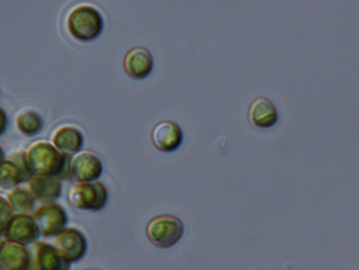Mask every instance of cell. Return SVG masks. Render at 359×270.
<instances>
[{
	"instance_id": "1",
	"label": "cell",
	"mask_w": 359,
	"mask_h": 270,
	"mask_svg": "<svg viewBox=\"0 0 359 270\" xmlns=\"http://www.w3.org/2000/svg\"><path fill=\"white\" fill-rule=\"evenodd\" d=\"M69 157L46 141H36L23 151V162L27 175L32 177L69 179Z\"/></svg>"
},
{
	"instance_id": "2",
	"label": "cell",
	"mask_w": 359,
	"mask_h": 270,
	"mask_svg": "<svg viewBox=\"0 0 359 270\" xmlns=\"http://www.w3.org/2000/svg\"><path fill=\"white\" fill-rule=\"evenodd\" d=\"M65 27L74 41L90 42L102 36L104 18L97 7L90 3H81L76 4L67 14Z\"/></svg>"
},
{
	"instance_id": "3",
	"label": "cell",
	"mask_w": 359,
	"mask_h": 270,
	"mask_svg": "<svg viewBox=\"0 0 359 270\" xmlns=\"http://www.w3.org/2000/svg\"><path fill=\"white\" fill-rule=\"evenodd\" d=\"M147 239L160 249H169L179 243L184 235V224L179 217L160 215L153 217L146 226Z\"/></svg>"
},
{
	"instance_id": "4",
	"label": "cell",
	"mask_w": 359,
	"mask_h": 270,
	"mask_svg": "<svg viewBox=\"0 0 359 270\" xmlns=\"http://www.w3.org/2000/svg\"><path fill=\"white\" fill-rule=\"evenodd\" d=\"M68 198L73 207L79 210L97 212L102 211L107 204V188L99 180L76 184L71 188Z\"/></svg>"
},
{
	"instance_id": "5",
	"label": "cell",
	"mask_w": 359,
	"mask_h": 270,
	"mask_svg": "<svg viewBox=\"0 0 359 270\" xmlns=\"http://www.w3.org/2000/svg\"><path fill=\"white\" fill-rule=\"evenodd\" d=\"M68 173L69 179L77 184L97 181L103 173V162L96 153L80 150L69 157Z\"/></svg>"
},
{
	"instance_id": "6",
	"label": "cell",
	"mask_w": 359,
	"mask_h": 270,
	"mask_svg": "<svg viewBox=\"0 0 359 270\" xmlns=\"http://www.w3.org/2000/svg\"><path fill=\"white\" fill-rule=\"evenodd\" d=\"M33 217L36 220L41 235L46 238L55 236L68 224V215L65 210L57 203L42 204L41 207L34 210Z\"/></svg>"
},
{
	"instance_id": "7",
	"label": "cell",
	"mask_w": 359,
	"mask_h": 270,
	"mask_svg": "<svg viewBox=\"0 0 359 270\" xmlns=\"http://www.w3.org/2000/svg\"><path fill=\"white\" fill-rule=\"evenodd\" d=\"M53 245L69 264L83 259L88 249L86 235L77 229H64L54 236Z\"/></svg>"
},
{
	"instance_id": "8",
	"label": "cell",
	"mask_w": 359,
	"mask_h": 270,
	"mask_svg": "<svg viewBox=\"0 0 359 270\" xmlns=\"http://www.w3.org/2000/svg\"><path fill=\"white\" fill-rule=\"evenodd\" d=\"M39 235L41 231L33 215L14 214L10 219L7 229L3 233V238L23 246H29L38 241Z\"/></svg>"
},
{
	"instance_id": "9",
	"label": "cell",
	"mask_w": 359,
	"mask_h": 270,
	"mask_svg": "<svg viewBox=\"0 0 359 270\" xmlns=\"http://www.w3.org/2000/svg\"><path fill=\"white\" fill-rule=\"evenodd\" d=\"M30 270H71V264L60 254L52 243L36 241L32 245Z\"/></svg>"
},
{
	"instance_id": "10",
	"label": "cell",
	"mask_w": 359,
	"mask_h": 270,
	"mask_svg": "<svg viewBox=\"0 0 359 270\" xmlns=\"http://www.w3.org/2000/svg\"><path fill=\"white\" fill-rule=\"evenodd\" d=\"M32 252L15 242L0 238V270H30Z\"/></svg>"
},
{
	"instance_id": "11",
	"label": "cell",
	"mask_w": 359,
	"mask_h": 270,
	"mask_svg": "<svg viewBox=\"0 0 359 270\" xmlns=\"http://www.w3.org/2000/svg\"><path fill=\"white\" fill-rule=\"evenodd\" d=\"M184 141L181 127L172 121H163L157 123L151 131V142L157 150L163 153H172L177 150Z\"/></svg>"
},
{
	"instance_id": "12",
	"label": "cell",
	"mask_w": 359,
	"mask_h": 270,
	"mask_svg": "<svg viewBox=\"0 0 359 270\" xmlns=\"http://www.w3.org/2000/svg\"><path fill=\"white\" fill-rule=\"evenodd\" d=\"M154 60L146 48H133L123 58V68L133 80H144L153 72Z\"/></svg>"
},
{
	"instance_id": "13",
	"label": "cell",
	"mask_w": 359,
	"mask_h": 270,
	"mask_svg": "<svg viewBox=\"0 0 359 270\" xmlns=\"http://www.w3.org/2000/svg\"><path fill=\"white\" fill-rule=\"evenodd\" d=\"M52 144L57 150L67 156H73L84 146V134L79 127L61 125L52 133Z\"/></svg>"
},
{
	"instance_id": "14",
	"label": "cell",
	"mask_w": 359,
	"mask_h": 270,
	"mask_svg": "<svg viewBox=\"0 0 359 270\" xmlns=\"http://www.w3.org/2000/svg\"><path fill=\"white\" fill-rule=\"evenodd\" d=\"M32 195L42 204L55 203L61 196L62 182L54 177H32L29 180V188Z\"/></svg>"
},
{
	"instance_id": "15",
	"label": "cell",
	"mask_w": 359,
	"mask_h": 270,
	"mask_svg": "<svg viewBox=\"0 0 359 270\" xmlns=\"http://www.w3.org/2000/svg\"><path fill=\"white\" fill-rule=\"evenodd\" d=\"M249 121L257 128H270L278 121V111L268 99L258 97L249 108Z\"/></svg>"
},
{
	"instance_id": "16",
	"label": "cell",
	"mask_w": 359,
	"mask_h": 270,
	"mask_svg": "<svg viewBox=\"0 0 359 270\" xmlns=\"http://www.w3.org/2000/svg\"><path fill=\"white\" fill-rule=\"evenodd\" d=\"M30 180L29 175L11 160H4L0 165V188L11 191L22 182Z\"/></svg>"
},
{
	"instance_id": "17",
	"label": "cell",
	"mask_w": 359,
	"mask_h": 270,
	"mask_svg": "<svg viewBox=\"0 0 359 270\" xmlns=\"http://www.w3.org/2000/svg\"><path fill=\"white\" fill-rule=\"evenodd\" d=\"M15 125L20 134L26 137H34L43 128V118L36 109L25 108L19 111L15 118Z\"/></svg>"
},
{
	"instance_id": "18",
	"label": "cell",
	"mask_w": 359,
	"mask_h": 270,
	"mask_svg": "<svg viewBox=\"0 0 359 270\" xmlns=\"http://www.w3.org/2000/svg\"><path fill=\"white\" fill-rule=\"evenodd\" d=\"M7 200L14 214H30L36 210V198L29 189L17 187L8 192Z\"/></svg>"
},
{
	"instance_id": "19",
	"label": "cell",
	"mask_w": 359,
	"mask_h": 270,
	"mask_svg": "<svg viewBox=\"0 0 359 270\" xmlns=\"http://www.w3.org/2000/svg\"><path fill=\"white\" fill-rule=\"evenodd\" d=\"M13 215H14V212L8 204V200L3 195H0V235H3L4 230L7 229Z\"/></svg>"
},
{
	"instance_id": "20",
	"label": "cell",
	"mask_w": 359,
	"mask_h": 270,
	"mask_svg": "<svg viewBox=\"0 0 359 270\" xmlns=\"http://www.w3.org/2000/svg\"><path fill=\"white\" fill-rule=\"evenodd\" d=\"M8 125V118H7V114L3 108H0V137L4 134L6 128Z\"/></svg>"
},
{
	"instance_id": "21",
	"label": "cell",
	"mask_w": 359,
	"mask_h": 270,
	"mask_svg": "<svg viewBox=\"0 0 359 270\" xmlns=\"http://www.w3.org/2000/svg\"><path fill=\"white\" fill-rule=\"evenodd\" d=\"M6 160V154H4V151H3V149L0 147V165H1V162Z\"/></svg>"
},
{
	"instance_id": "22",
	"label": "cell",
	"mask_w": 359,
	"mask_h": 270,
	"mask_svg": "<svg viewBox=\"0 0 359 270\" xmlns=\"http://www.w3.org/2000/svg\"><path fill=\"white\" fill-rule=\"evenodd\" d=\"M88 270H96V269H88Z\"/></svg>"
}]
</instances>
